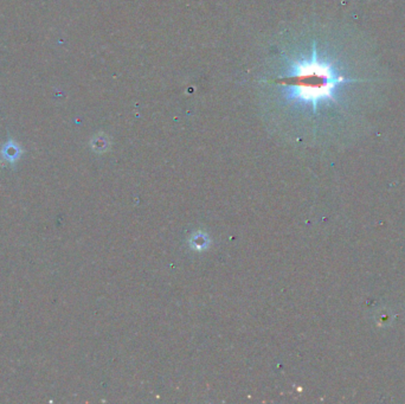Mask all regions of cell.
Returning a JSON list of instances; mask_svg holds the SVG:
<instances>
[{
  "instance_id": "obj_1",
  "label": "cell",
  "mask_w": 405,
  "mask_h": 404,
  "mask_svg": "<svg viewBox=\"0 0 405 404\" xmlns=\"http://www.w3.org/2000/svg\"><path fill=\"white\" fill-rule=\"evenodd\" d=\"M350 81L338 74L332 64L313 56L293 64L291 73L280 80V84L288 88L292 98L311 103L316 109L320 101L333 99V93L339 84Z\"/></svg>"
}]
</instances>
